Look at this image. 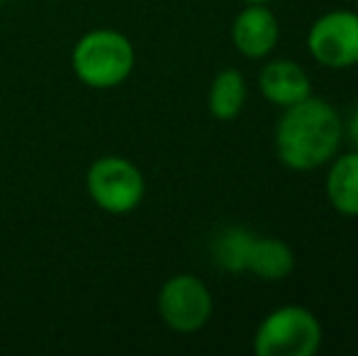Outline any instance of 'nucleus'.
I'll return each instance as SVG.
<instances>
[{"mask_svg":"<svg viewBox=\"0 0 358 356\" xmlns=\"http://www.w3.org/2000/svg\"><path fill=\"white\" fill-rule=\"evenodd\" d=\"M256 232L239 225L224 227L220 234L213 239V262L222 271L229 273H244L246 264H249V252L254 244Z\"/></svg>","mask_w":358,"mask_h":356,"instance_id":"obj_12","label":"nucleus"},{"mask_svg":"<svg viewBox=\"0 0 358 356\" xmlns=\"http://www.w3.org/2000/svg\"><path fill=\"white\" fill-rule=\"evenodd\" d=\"M156 308L166 327L173 332L190 334L203 329L213 318V293L193 273L171 276L159 290Z\"/></svg>","mask_w":358,"mask_h":356,"instance_id":"obj_5","label":"nucleus"},{"mask_svg":"<svg viewBox=\"0 0 358 356\" xmlns=\"http://www.w3.org/2000/svg\"><path fill=\"white\" fill-rule=\"evenodd\" d=\"M134 47L117 29H93L76 42L71 66L80 83L88 88H117L134 71Z\"/></svg>","mask_w":358,"mask_h":356,"instance_id":"obj_2","label":"nucleus"},{"mask_svg":"<svg viewBox=\"0 0 358 356\" xmlns=\"http://www.w3.org/2000/svg\"><path fill=\"white\" fill-rule=\"evenodd\" d=\"M346 137H349V142L354 144V149H358V105L351 110V115H349V122H346Z\"/></svg>","mask_w":358,"mask_h":356,"instance_id":"obj_13","label":"nucleus"},{"mask_svg":"<svg viewBox=\"0 0 358 356\" xmlns=\"http://www.w3.org/2000/svg\"><path fill=\"white\" fill-rule=\"evenodd\" d=\"M344 122L331 103L317 95L283 108L275 124V154L290 171H317L339 154Z\"/></svg>","mask_w":358,"mask_h":356,"instance_id":"obj_1","label":"nucleus"},{"mask_svg":"<svg viewBox=\"0 0 358 356\" xmlns=\"http://www.w3.org/2000/svg\"><path fill=\"white\" fill-rule=\"evenodd\" d=\"M280 24L266 5H246L231 22V44L246 59H266L275 49Z\"/></svg>","mask_w":358,"mask_h":356,"instance_id":"obj_7","label":"nucleus"},{"mask_svg":"<svg viewBox=\"0 0 358 356\" xmlns=\"http://www.w3.org/2000/svg\"><path fill=\"white\" fill-rule=\"evenodd\" d=\"M307 52L317 64L344 71L358 64V13L329 10L310 24Z\"/></svg>","mask_w":358,"mask_h":356,"instance_id":"obj_6","label":"nucleus"},{"mask_svg":"<svg viewBox=\"0 0 358 356\" xmlns=\"http://www.w3.org/2000/svg\"><path fill=\"white\" fill-rule=\"evenodd\" d=\"M322 325L312 310L283 305L261 320L254 334L256 356H312L322 347Z\"/></svg>","mask_w":358,"mask_h":356,"instance_id":"obj_3","label":"nucleus"},{"mask_svg":"<svg viewBox=\"0 0 358 356\" xmlns=\"http://www.w3.org/2000/svg\"><path fill=\"white\" fill-rule=\"evenodd\" d=\"M295 269V254L278 237H254L249 252L246 271L259 276L261 280H283Z\"/></svg>","mask_w":358,"mask_h":356,"instance_id":"obj_10","label":"nucleus"},{"mask_svg":"<svg viewBox=\"0 0 358 356\" xmlns=\"http://www.w3.org/2000/svg\"><path fill=\"white\" fill-rule=\"evenodd\" d=\"M259 90L275 108L290 105L312 95V83L307 71L292 59H273L259 73Z\"/></svg>","mask_w":358,"mask_h":356,"instance_id":"obj_8","label":"nucleus"},{"mask_svg":"<svg viewBox=\"0 0 358 356\" xmlns=\"http://www.w3.org/2000/svg\"><path fill=\"white\" fill-rule=\"evenodd\" d=\"M246 5H268L271 0H244Z\"/></svg>","mask_w":358,"mask_h":356,"instance_id":"obj_14","label":"nucleus"},{"mask_svg":"<svg viewBox=\"0 0 358 356\" xmlns=\"http://www.w3.org/2000/svg\"><path fill=\"white\" fill-rule=\"evenodd\" d=\"M246 95H249V88H246L244 73L239 69H224V71H220L213 78V86H210V115L215 120H222V122L239 118V113L246 105Z\"/></svg>","mask_w":358,"mask_h":356,"instance_id":"obj_11","label":"nucleus"},{"mask_svg":"<svg viewBox=\"0 0 358 356\" xmlns=\"http://www.w3.org/2000/svg\"><path fill=\"white\" fill-rule=\"evenodd\" d=\"M324 190L336 213L344 218H358V149L331 159Z\"/></svg>","mask_w":358,"mask_h":356,"instance_id":"obj_9","label":"nucleus"},{"mask_svg":"<svg viewBox=\"0 0 358 356\" xmlns=\"http://www.w3.org/2000/svg\"><path fill=\"white\" fill-rule=\"evenodd\" d=\"M88 195L100 210L110 215H127L137 210L144 200L146 183L134 162L124 157H100L90 164Z\"/></svg>","mask_w":358,"mask_h":356,"instance_id":"obj_4","label":"nucleus"},{"mask_svg":"<svg viewBox=\"0 0 358 356\" xmlns=\"http://www.w3.org/2000/svg\"><path fill=\"white\" fill-rule=\"evenodd\" d=\"M0 3H3V0H0Z\"/></svg>","mask_w":358,"mask_h":356,"instance_id":"obj_15","label":"nucleus"}]
</instances>
